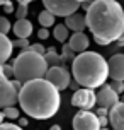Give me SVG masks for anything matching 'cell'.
Listing matches in <instances>:
<instances>
[{
    "label": "cell",
    "mask_w": 124,
    "mask_h": 130,
    "mask_svg": "<svg viewBox=\"0 0 124 130\" xmlns=\"http://www.w3.org/2000/svg\"><path fill=\"white\" fill-rule=\"evenodd\" d=\"M117 45H119V46H124V32L121 34V36H119V39H117Z\"/></svg>",
    "instance_id": "836d02e7"
},
{
    "label": "cell",
    "mask_w": 124,
    "mask_h": 130,
    "mask_svg": "<svg viewBox=\"0 0 124 130\" xmlns=\"http://www.w3.org/2000/svg\"><path fill=\"white\" fill-rule=\"evenodd\" d=\"M4 120H5V117H4V113H2V110H0V125L4 123Z\"/></svg>",
    "instance_id": "d590c367"
},
{
    "label": "cell",
    "mask_w": 124,
    "mask_h": 130,
    "mask_svg": "<svg viewBox=\"0 0 124 130\" xmlns=\"http://www.w3.org/2000/svg\"><path fill=\"white\" fill-rule=\"evenodd\" d=\"M2 113H4V117L9 118V120H17V118L20 117L19 108H15V106H7V108L2 110Z\"/></svg>",
    "instance_id": "ffe728a7"
},
{
    "label": "cell",
    "mask_w": 124,
    "mask_h": 130,
    "mask_svg": "<svg viewBox=\"0 0 124 130\" xmlns=\"http://www.w3.org/2000/svg\"><path fill=\"white\" fill-rule=\"evenodd\" d=\"M44 79L48 82H51L58 91H63L66 87H70L72 84V77H70V72L66 70L63 65H54V67H49L48 72H46Z\"/></svg>",
    "instance_id": "52a82bcc"
},
{
    "label": "cell",
    "mask_w": 124,
    "mask_h": 130,
    "mask_svg": "<svg viewBox=\"0 0 124 130\" xmlns=\"http://www.w3.org/2000/svg\"><path fill=\"white\" fill-rule=\"evenodd\" d=\"M109 86H111L117 94H122V92H124V80H111V84H109Z\"/></svg>",
    "instance_id": "603a6c76"
},
{
    "label": "cell",
    "mask_w": 124,
    "mask_h": 130,
    "mask_svg": "<svg viewBox=\"0 0 124 130\" xmlns=\"http://www.w3.org/2000/svg\"><path fill=\"white\" fill-rule=\"evenodd\" d=\"M38 21H39L41 27H51L53 24H54V21H56V17L53 15L49 10H43V12H39V15H38Z\"/></svg>",
    "instance_id": "d6986e66"
},
{
    "label": "cell",
    "mask_w": 124,
    "mask_h": 130,
    "mask_svg": "<svg viewBox=\"0 0 124 130\" xmlns=\"http://www.w3.org/2000/svg\"><path fill=\"white\" fill-rule=\"evenodd\" d=\"M72 127L73 130H100L99 117L90 110H80L78 113H75Z\"/></svg>",
    "instance_id": "ba28073f"
},
{
    "label": "cell",
    "mask_w": 124,
    "mask_h": 130,
    "mask_svg": "<svg viewBox=\"0 0 124 130\" xmlns=\"http://www.w3.org/2000/svg\"><path fill=\"white\" fill-rule=\"evenodd\" d=\"M14 48L17 46V48H22V50H27L29 48V38H17L15 41H12Z\"/></svg>",
    "instance_id": "7402d4cb"
},
{
    "label": "cell",
    "mask_w": 124,
    "mask_h": 130,
    "mask_svg": "<svg viewBox=\"0 0 124 130\" xmlns=\"http://www.w3.org/2000/svg\"><path fill=\"white\" fill-rule=\"evenodd\" d=\"M119 101H122V103H124V92H122V94H119Z\"/></svg>",
    "instance_id": "74e56055"
},
{
    "label": "cell",
    "mask_w": 124,
    "mask_h": 130,
    "mask_svg": "<svg viewBox=\"0 0 124 130\" xmlns=\"http://www.w3.org/2000/svg\"><path fill=\"white\" fill-rule=\"evenodd\" d=\"M53 36L56 41L59 43H66L68 38H70V29L65 26V24H56V26L53 27Z\"/></svg>",
    "instance_id": "e0dca14e"
},
{
    "label": "cell",
    "mask_w": 124,
    "mask_h": 130,
    "mask_svg": "<svg viewBox=\"0 0 124 130\" xmlns=\"http://www.w3.org/2000/svg\"><path fill=\"white\" fill-rule=\"evenodd\" d=\"M17 98H19V91L15 89L12 80L4 75L2 63H0V110L7 106H14L17 103Z\"/></svg>",
    "instance_id": "5b68a950"
},
{
    "label": "cell",
    "mask_w": 124,
    "mask_h": 130,
    "mask_svg": "<svg viewBox=\"0 0 124 130\" xmlns=\"http://www.w3.org/2000/svg\"><path fill=\"white\" fill-rule=\"evenodd\" d=\"M43 5L54 17H66L78 10L80 2H77V0H43Z\"/></svg>",
    "instance_id": "8992f818"
},
{
    "label": "cell",
    "mask_w": 124,
    "mask_h": 130,
    "mask_svg": "<svg viewBox=\"0 0 124 130\" xmlns=\"http://www.w3.org/2000/svg\"><path fill=\"white\" fill-rule=\"evenodd\" d=\"M38 36H39V39H48V38H49V31H48V27H41L39 31H38Z\"/></svg>",
    "instance_id": "f1b7e54d"
},
{
    "label": "cell",
    "mask_w": 124,
    "mask_h": 130,
    "mask_svg": "<svg viewBox=\"0 0 124 130\" xmlns=\"http://www.w3.org/2000/svg\"><path fill=\"white\" fill-rule=\"evenodd\" d=\"M14 12H15V17H17V19H26L27 17V5H20L19 4V7H17Z\"/></svg>",
    "instance_id": "cb8c5ba5"
},
{
    "label": "cell",
    "mask_w": 124,
    "mask_h": 130,
    "mask_svg": "<svg viewBox=\"0 0 124 130\" xmlns=\"http://www.w3.org/2000/svg\"><path fill=\"white\" fill-rule=\"evenodd\" d=\"M0 130H24V128L19 127V125H15V123H2L0 125Z\"/></svg>",
    "instance_id": "484cf974"
},
{
    "label": "cell",
    "mask_w": 124,
    "mask_h": 130,
    "mask_svg": "<svg viewBox=\"0 0 124 130\" xmlns=\"http://www.w3.org/2000/svg\"><path fill=\"white\" fill-rule=\"evenodd\" d=\"M17 120H19V127H22V128H24V127H27V123H29V120H27V118H17Z\"/></svg>",
    "instance_id": "d6a6232c"
},
{
    "label": "cell",
    "mask_w": 124,
    "mask_h": 130,
    "mask_svg": "<svg viewBox=\"0 0 124 130\" xmlns=\"http://www.w3.org/2000/svg\"><path fill=\"white\" fill-rule=\"evenodd\" d=\"M109 77L112 80H124V53H116L107 60Z\"/></svg>",
    "instance_id": "8fae6325"
},
{
    "label": "cell",
    "mask_w": 124,
    "mask_h": 130,
    "mask_svg": "<svg viewBox=\"0 0 124 130\" xmlns=\"http://www.w3.org/2000/svg\"><path fill=\"white\" fill-rule=\"evenodd\" d=\"M49 65L46 63L44 55H39L31 50H22L12 63L14 77L19 82H29L34 79H41L46 75Z\"/></svg>",
    "instance_id": "277c9868"
},
{
    "label": "cell",
    "mask_w": 124,
    "mask_h": 130,
    "mask_svg": "<svg viewBox=\"0 0 124 130\" xmlns=\"http://www.w3.org/2000/svg\"><path fill=\"white\" fill-rule=\"evenodd\" d=\"M109 125L112 130H124V103L119 101L109 110Z\"/></svg>",
    "instance_id": "7c38bea8"
},
{
    "label": "cell",
    "mask_w": 124,
    "mask_h": 130,
    "mask_svg": "<svg viewBox=\"0 0 124 130\" xmlns=\"http://www.w3.org/2000/svg\"><path fill=\"white\" fill-rule=\"evenodd\" d=\"M77 2H80V4H82V2H90V0H77Z\"/></svg>",
    "instance_id": "f35d334b"
},
{
    "label": "cell",
    "mask_w": 124,
    "mask_h": 130,
    "mask_svg": "<svg viewBox=\"0 0 124 130\" xmlns=\"http://www.w3.org/2000/svg\"><path fill=\"white\" fill-rule=\"evenodd\" d=\"M17 103L27 117L36 120H49L61 106L59 91L44 77L24 82L19 91Z\"/></svg>",
    "instance_id": "7a4b0ae2"
},
{
    "label": "cell",
    "mask_w": 124,
    "mask_h": 130,
    "mask_svg": "<svg viewBox=\"0 0 124 130\" xmlns=\"http://www.w3.org/2000/svg\"><path fill=\"white\" fill-rule=\"evenodd\" d=\"M12 52H14L12 39H9L7 34L0 32V63H5L7 60L12 57Z\"/></svg>",
    "instance_id": "2e32d148"
},
{
    "label": "cell",
    "mask_w": 124,
    "mask_h": 130,
    "mask_svg": "<svg viewBox=\"0 0 124 130\" xmlns=\"http://www.w3.org/2000/svg\"><path fill=\"white\" fill-rule=\"evenodd\" d=\"M12 29V24L7 17H0V32L2 34H7V32Z\"/></svg>",
    "instance_id": "44dd1931"
},
{
    "label": "cell",
    "mask_w": 124,
    "mask_h": 130,
    "mask_svg": "<svg viewBox=\"0 0 124 130\" xmlns=\"http://www.w3.org/2000/svg\"><path fill=\"white\" fill-rule=\"evenodd\" d=\"M73 53H75V52H73L72 48H70L68 45H65V46H63V55H61V58H72L73 60V57H72Z\"/></svg>",
    "instance_id": "4316f807"
},
{
    "label": "cell",
    "mask_w": 124,
    "mask_h": 130,
    "mask_svg": "<svg viewBox=\"0 0 124 130\" xmlns=\"http://www.w3.org/2000/svg\"><path fill=\"white\" fill-rule=\"evenodd\" d=\"M72 74L82 87L99 89L109 79V63L97 52H82L72 60Z\"/></svg>",
    "instance_id": "3957f363"
},
{
    "label": "cell",
    "mask_w": 124,
    "mask_h": 130,
    "mask_svg": "<svg viewBox=\"0 0 124 130\" xmlns=\"http://www.w3.org/2000/svg\"><path fill=\"white\" fill-rule=\"evenodd\" d=\"M88 45H90V39H88V36H87L83 31L73 32V34H70V38H68V46H70L75 53L85 52V50L88 48Z\"/></svg>",
    "instance_id": "4fadbf2b"
},
{
    "label": "cell",
    "mask_w": 124,
    "mask_h": 130,
    "mask_svg": "<svg viewBox=\"0 0 124 130\" xmlns=\"http://www.w3.org/2000/svg\"><path fill=\"white\" fill-rule=\"evenodd\" d=\"M95 94H97V104L100 106V108L111 110L114 104L119 103V94L114 91L109 84H102Z\"/></svg>",
    "instance_id": "30bf717a"
},
{
    "label": "cell",
    "mask_w": 124,
    "mask_h": 130,
    "mask_svg": "<svg viewBox=\"0 0 124 130\" xmlns=\"http://www.w3.org/2000/svg\"><path fill=\"white\" fill-rule=\"evenodd\" d=\"M27 50H31V52H36V53H39V55H44L46 53V48L41 43H34V45H29V48Z\"/></svg>",
    "instance_id": "d4e9b609"
},
{
    "label": "cell",
    "mask_w": 124,
    "mask_h": 130,
    "mask_svg": "<svg viewBox=\"0 0 124 130\" xmlns=\"http://www.w3.org/2000/svg\"><path fill=\"white\" fill-rule=\"evenodd\" d=\"M12 29H14V34H15L17 38H29L34 31L33 22L27 19V17L26 19H17L15 24L12 26Z\"/></svg>",
    "instance_id": "9a60e30c"
},
{
    "label": "cell",
    "mask_w": 124,
    "mask_h": 130,
    "mask_svg": "<svg viewBox=\"0 0 124 130\" xmlns=\"http://www.w3.org/2000/svg\"><path fill=\"white\" fill-rule=\"evenodd\" d=\"M2 70H4V75H5L7 79H9V77H12V75H14L12 65H4V63H2Z\"/></svg>",
    "instance_id": "83f0119b"
},
{
    "label": "cell",
    "mask_w": 124,
    "mask_h": 130,
    "mask_svg": "<svg viewBox=\"0 0 124 130\" xmlns=\"http://www.w3.org/2000/svg\"><path fill=\"white\" fill-rule=\"evenodd\" d=\"M17 2H19L20 5H29L31 2H34V0H17Z\"/></svg>",
    "instance_id": "e575fe53"
},
{
    "label": "cell",
    "mask_w": 124,
    "mask_h": 130,
    "mask_svg": "<svg viewBox=\"0 0 124 130\" xmlns=\"http://www.w3.org/2000/svg\"><path fill=\"white\" fill-rule=\"evenodd\" d=\"M2 7H4V12L5 14H12L14 10H15V7L12 5V2H7V4H4Z\"/></svg>",
    "instance_id": "f546056e"
},
{
    "label": "cell",
    "mask_w": 124,
    "mask_h": 130,
    "mask_svg": "<svg viewBox=\"0 0 124 130\" xmlns=\"http://www.w3.org/2000/svg\"><path fill=\"white\" fill-rule=\"evenodd\" d=\"M49 130H61V127H59V125H53Z\"/></svg>",
    "instance_id": "8d00e7d4"
},
{
    "label": "cell",
    "mask_w": 124,
    "mask_h": 130,
    "mask_svg": "<svg viewBox=\"0 0 124 130\" xmlns=\"http://www.w3.org/2000/svg\"><path fill=\"white\" fill-rule=\"evenodd\" d=\"M72 104L80 108V110H92L97 104V94L90 87H80L73 92Z\"/></svg>",
    "instance_id": "9c48e42d"
},
{
    "label": "cell",
    "mask_w": 124,
    "mask_h": 130,
    "mask_svg": "<svg viewBox=\"0 0 124 130\" xmlns=\"http://www.w3.org/2000/svg\"><path fill=\"white\" fill-rule=\"evenodd\" d=\"M44 58H46V63L49 65V67H54V65H61L63 63V58H61V55L56 53V48H48V52L44 53Z\"/></svg>",
    "instance_id": "ac0fdd59"
},
{
    "label": "cell",
    "mask_w": 124,
    "mask_h": 130,
    "mask_svg": "<svg viewBox=\"0 0 124 130\" xmlns=\"http://www.w3.org/2000/svg\"><path fill=\"white\" fill-rule=\"evenodd\" d=\"M65 26L73 32H80V31H85V27H87V21H85V15L83 14H80L78 10L77 12L70 14V15H66L65 17Z\"/></svg>",
    "instance_id": "5bb4252c"
},
{
    "label": "cell",
    "mask_w": 124,
    "mask_h": 130,
    "mask_svg": "<svg viewBox=\"0 0 124 130\" xmlns=\"http://www.w3.org/2000/svg\"><path fill=\"white\" fill-rule=\"evenodd\" d=\"M99 123H100V127H107L109 125V117H99Z\"/></svg>",
    "instance_id": "1f68e13d"
},
{
    "label": "cell",
    "mask_w": 124,
    "mask_h": 130,
    "mask_svg": "<svg viewBox=\"0 0 124 130\" xmlns=\"http://www.w3.org/2000/svg\"><path fill=\"white\" fill-rule=\"evenodd\" d=\"M85 21L94 41L100 46L117 41L124 32V9L117 0H92Z\"/></svg>",
    "instance_id": "6da1fadb"
},
{
    "label": "cell",
    "mask_w": 124,
    "mask_h": 130,
    "mask_svg": "<svg viewBox=\"0 0 124 130\" xmlns=\"http://www.w3.org/2000/svg\"><path fill=\"white\" fill-rule=\"evenodd\" d=\"M95 115H97V117H107V115H109V110H107V108H100V106H99L97 111H95Z\"/></svg>",
    "instance_id": "4dcf8cb0"
},
{
    "label": "cell",
    "mask_w": 124,
    "mask_h": 130,
    "mask_svg": "<svg viewBox=\"0 0 124 130\" xmlns=\"http://www.w3.org/2000/svg\"><path fill=\"white\" fill-rule=\"evenodd\" d=\"M100 130H109V128H107V127H100Z\"/></svg>",
    "instance_id": "ab89813d"
}]
</instances>
